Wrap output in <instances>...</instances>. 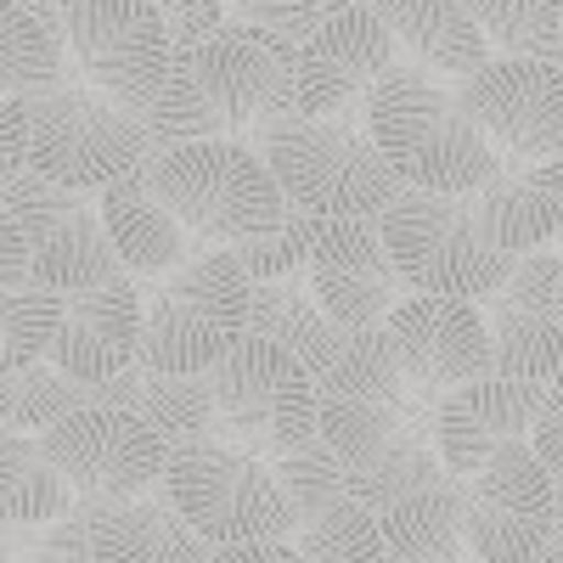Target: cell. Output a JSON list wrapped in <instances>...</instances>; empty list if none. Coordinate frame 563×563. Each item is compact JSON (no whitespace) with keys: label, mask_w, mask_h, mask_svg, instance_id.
<instances>
[{"label":"cell","mask_w":563,"mask_h":563,"mask_svg":"<svg viewBox=\"0 0 563 563\" xmlns=\"http://www.w3.org/2000/svg\"><path fill=\"white\" fill-rule=\"evenodd\" d=\"M141 119L158 153L186 141H243L254 124L299 119V45L225 18L209 40L175 45L169 79Z\"/></svg>","instance_id":"cell-1"},{"label":"cell","mask_w":563,"mask_h":563,"mask_svg":"<svg viewBox=\"0 0 563 563\" xmlns=\"http://www.w3.org/2000/svg\"><path fill=\"white\" fill-rule=\"evenodd\" d=\"M366 130L378 153L400 175V186L417 192H451L474 198L479 186L501 169V153L485 141L474 113L462 108L456 85H445L429 68H389L366 97Z\"/></svg>","instance_id":"cell-2"},{"label":"cell","mask_w":563,"mask_h":563,"mask_svg":"<svg viewBox=\"0 0 563 563\" xmlns=\"http://www.w3.org/2000/svg\"><path fill=\"white\" fill-rule=\"evenodd\" d=\"M249 147L276 175L282 198L316 220H378L406 192L366 124L276 119V124H254Z\"/></svg>","instance_id":"cell-3"},{"label":"cell","mask_w":563,"mask_h":563,"mask_svg":"<svg viewBox=\"0 0 563 563\" xmlns=\"http://www.w3.org/2000/svg\"><path fill=\"white\" fill-rule=\"evenodd\" d=\"M141 175L153 198L186 225V238L214 249H243L294 209L249 141H186L147 158Z\"/></svg>","instance_id":"cell-4"},{"label":"cell","mask_w":563,"mask_h":563,"mask_svg":"<svg viewBox=\"0 0 563 563\" xmlns=\"http://www.w3.org/2000/svg\"><path fill=\"white\" fill-rule=\"evenodd\" d=\"M29 119V169L68 186V192H102L119 175L158 158L153 130L124 102L102 97L97 85H45L23 97Z\"/></svg>","instance_id":"cell-5"},{"label":"cell","mask_w":563,"mask_h":563,"mask_svg":"<svg viewBox=\"0 0 563 563\" xmlns=\"http://www.w3.org/2000/svg\"><path fill=\"white\" fill-rule=\"evenodd\" d=\"M384 249L406 282V294H440V299H474L485 305L512 276V254H496L474 220V198L451 192H406L378 214Z\"/></svg>","instance_id":"cell-6"},{"label":"cell","mask_w":563,"mask_h":563,"mask_svg":"<svg viewBox=\"0 0 563 563\" xmlns=\"http://www.w3.org/2000/svg\"><path fill=\"white\" fill-rule=\"evenodd\" d=\"M209 389L220 411V445H238L260 462H282L316 434V372L271 339L243 333L214 366Z\"/></svg>","instance_id":"cell-7"},{"label":"cell","mask_w":563,"mask_h":563,"mask_svg":"<svg viewBox=\"0 0 563 563\" xmlns=\"http://www.w3.org/2000/svg\"><path fill=\"white\" fill-rule=\"evenodd\" d=\"M249 294L254 282L225 249H203L164 276L141 316V366L153 372H209L231 344L249 333Z\"/></svg>","instance_id":"cell-8"},{"label":"cell","mask_w":563,"mask_h":563,"mask_svg":"<svg viewBox=\"0 0 563 563\" xmlns=\"http://www.w3.org/2000/svg\"><path fill=\"white\" fill-rule=\"evenodd\" d=\"M440 400H422L378 333H344L339 355L316 372V434L344 467L384 451L411 417H434Z\"/></svg>","instance_id":"cell-9"},{"label":"cell","mask_w":563,"mask_h":563,"mask_svg":"<svg viewBox=\"0 0 563 563\" xmlns=\"http://www.w3.org/2000/svg\"><path fill=\"white\" fill-rule=\"evenodd\" d=\"M164 490L180 507V519L192 525L209 547H243V541H288L294 512L276 490L271 462L238 451V445H180L169 451Z\"/></svg>","instance_id":"cell-10"},{"label":"cell","mask_w":563,"mask_h":563,"mask_svg":"<svg viewBox=\"0 0 563 563\" xmlns=\"http://www.w3.org/2000/svg\"><path fill=\"white\" fill-rule=\"evenodd\" d=\"M52 12L85 85H97L130 113H147L158 102L175 63V40L153 0H57Z\"/></svg>","instance_id":"cell-11"},{"label":"cell","mask_w":563,"mask_h":563,"mask_svg":"<svg viewBox=\"0 0 563 563\" xmlns=\"http://www.w3.org/2000/svg\"><path fill=\"white\" fill-rule=\"evenodd\" d=\"M0 203L18 214V231L29 243V282H40V288L68 299V294L102 288V282L124 276L113 238L102 225V209L90 203V192H68V186L23 169Z\"/></svg>","instance_id":"cell-12"},{"label":"cell","mask_w":563,"mask_h":563,"mask_svg":"<svg viewBox=\"0 0 563 563\" xmlns=\"http://www.w3.org/2000/svg\"><path fill=\"white\" fill-rule=\"evenodd\" d=\"M40 445L79 501L147 496L164 485V467H169V440L119 406H85L63 417L57 429H45Z\"/></svg>","instance_id":"cell-13"},{"label":"cell","mask_w":563,"mask_h":563,"mask_svg":"<svg viewBox=\"0 0 563 563\" xmlns=\"http://www.w3.org/2000/svg\"><path fill=\"white\" fill-rule=\"evenodd\" d=\"M558 490L552 474L536 462L530 440L496 451L474 479H467V552L474 563H536V552L552 536Z\"/></svg>","instance_id":"cell-14"},{"label":"cell","mask_w":563,"mask_h":563,"mask_svg":"<svg viewBox=\"0 0 563 563\" xmlns=\"http://www.w3.org/2000/svg\"><path fill=\"white\" fill-rule=\"evenodd\" d=\"M456 97L496 153L519 164L563 158V63L490 57V68L456 85Z\"/></svg>","instance_id":"cell-15"},{"label":"cell","mask_w":563,"mask_h":563,"mask_svg":"<svg viewBox=\"0 0 563 563\" xmlns=\"http://www.w3.org/2000/svg\"><path fill=\"white\" fill-rule=\"evenodd\" d=\"M400 57L378 7L327 12L299 45V119L366 124V97Z\"/></svg>","instance_id":"cell-16"},{"label":"cell","mask_w":563,"mask_h":563,"mask_svg":"<svg viewBox=\"0 0 563 563\" xmlns=\"http://www.w3.org/2000/svg\"><path fill=\"white\" fill-rule=\"evenodd\" d=\"M384 339L422 400H445L462 384L490 378V327L474 299L411 294L389 310Z\"/></svg>","instance_id":"cell-17"},{"label":"cell","mask_w":563,"mask_h":563,"mask_svg":"<svg viewBox=\"0 0 563 563\" xmlns=\"http://www.w3.org/2000/svg\"><path fill=\"white\" fill-rule=\"evenodd\" d=\"M305 282L339 333H378L389 310L406 299V282L384 249L378 220H316Z\"/></svg>","instance_id":"cell-18"},{"label":"cell","mask_w":563,"mask_h":563,"mask_svg":"<svg viewBox=\"0 0 563 563\" xmlns=\"http://www.w3.org/2000/svg\"><path fill=\"white\" fill-rule=\"evenodd\" d=\"M541 389L536 384H519V378H479V384H462L440 400L434 411V445H440V462L451 467V474L474 479L479 467L507 451L530 440L536 417H541Z\"/></svg>","instance_id":"cell-19"},{"label":"cell","mask_w":563,"mask_h":563,"mask_svg":"<svg viewBox=\"0 0 563 563\" xmlns=\"http://www.w3.org/2000/svg\"><path fill=\"white\" fill-rule=\"evenodd\" d=\"M141 316H147V299H141V288L130 276L68 294L57 344H52V366L68 372L74 384H90V389L119 378L141 355Z\"/></svg>","instance_id":"cell-20"},{"label":"cell","mask_w":563,"mask_h":563,"mask_svg":"<svg viewBox=\"0 0 563 563\" xmlns=\"http://www.w3.org/2000/svg\"><path fill=\"white\" fill-rule=\"evenodd\" d=\"M474 220L496 254H536L541 243H558L563 231V158L558 164H501L479 192Z\"/></svg>","instance_id":"cell-21"},{"label":"cell","mask_w":563,"mask_h":563,"mask_svg":"<svg viewBox=\"0 0 563 563\" xmlns=\"http://www.w3.org/2000/svg\"><path fill=\"white\" fill-rule=\"evenodd\" d=\"M90 552L97 563H209V541L180 519L169 490L90 501Z\"/></svg>","instance_id":"cell-22"},{"label":"cell","mask_w":563,"mask_h":563,"mask_svg":"<svg viewBox=\"0 0 563 563\" xmlns=\"http://www.w3.org/2000/svg\"><path fill=\"white\" fill-rule=\"evenodd\" d=\"M97 400L119 406V411H135L147 429H158L169 440V451L220 440V411H214L209 372H153V366L135 361L130 372L97 384Z\"/></svg>","instance_id":"cell-23"},{"label":"cell","mask_w":563,"mask_h":563,"mask_svg":"<svg viewBox=\"0 0 563 563\" xmlns=\"http://www.w3.org/2000/svg\"><path fill=\"white\" fill-rule=\"evenodd\" d=\"M378 12L400 52L417 57V68H429L451 85L490 68V40L479 34L467 0H378Z\"/></svg>","instance_id":"cell-24"},{"label":"cell","mask_w":563,"mask_h":563,"mask_svg":"<svg viewBox=\"0 0 563 563\" xmlns=\"http://www.w3.org/2000/svg\"><path fill=\"white\" fill-rule=\"evenodd\" d=\"M97 209H102V225H108L113 254H119L124 271H135V276H169L175 265L192 260V238H186V225L153 198V186H147L141 169H130L113 186H102Z\"/></svg>","instance_id":"cell-25"},{"label":"cell","mask_w":563,"mask_h":563,"mask_svg":"<svg viewBox=\"0 0 563 563\" xmlns=\"http://www.w3.org/2000/svg\"><path fill=\"white\" fill-rule=\"evenodd\" d=\"M462 507H467V479L445 474L434 490H417L400 507L378 512L384 558L389 563H474Z\"/></svg>","instance_id":"cell-26"},{"label":"cell","mask_w":563,"mask_h":563,"mask_svg":"<svg viewBox=\"0 0 563 563\" xmlns=\"http://www.w3.org/2000/svg\"><path fill=\"white\" fill-rule=\"evenodd\" d=\"M445 474L451 467L440 462V445H434V417H411L384 451L344 467V485H350V501H361L366 512H389L417 490H434Z\"/></svg>","instance_id":"cell-27"},{"label":"cell","mask_w":563,"mask_h":563,"mask_svg":"<svg viewBox=\"0 0 563 563\" xmlns=\"http://www.w3.org/2000/svg\"><path fill=\"white\" fill-rule=\"evenodd\" d=\"M249 333L254 339H271L282 350H294L310 372H321L327 361L339 355V344H344V333L316 305L310 282H299V276L254 282V294H249Z\"/></svg>","instance_id":"cell-28"},{"label":"cell","mask_w":563,"mask_h":563,"mask_svg":"<svg viewBox=\"0 0 563 563\" xmlns=\"http://www.w3.org/2000/svg\"><path fill=\"white\" fill-rule=\"evenodd\" d=\"M68 79L57 12L40 0H0V97H34Z\"/></svg>","instance_id":"cell-29"},{"label":"cell","mask_w":563,"mask_h":563,"mask_svg":"<svg viewBox=\"0 0 563 563\" xmlns=\"http://www.w3.org/2000/svg\"><path fill=\"white\" fill-rule=\"evenodd\" d=\"M63 512H74V485L57 474V462L45 456L34 434L0 429V525H57Z\"/></svg>","instance_id":"cell-30"},{"label":"cell","mask_w":563,"mask_h":563,"mask_svg":"<svg viewBox=\"0 0 563 563\" xmlns=\"http://www.w3.org/2000/svg\"><path fill=\"white\" fill-rule=\"evenodd\" d=\"M485 327L496 378L536 384L541 395L563 389V321L552 310H485Z\"/></svg>","instance_id":"cell-31"},{"label":"cell","mask_w":563,"mask_h":563,"mask_svg":"<svg viewBox=\"0 0 563 563\" xmlns=\"http://www.w3.org/2000/svg\"><path fill=\"white\" fill-rule=\"evenodd\" d=\"M85 406H102L90 384H74L68 372L57 366H23V372H0V429H18V434H45L57 429L63 417L85 411Z\"/></svg>","instance_id":"cell-32"},{"label":"cell","mask_w":563,"mask_h":563,"mask_svg":"<svg viewBox=\"0 0 563 563\" xmlns=\"http://www.w3.org/2000/svg\"><path fill=\"white\" fill-rule=\"evenodd\" d=\"M467 12L501 57L563 63V0H467Z\"/></svg>","instance_id":"cell-33"},{"label":"cell","mask_w":563,"mask_h":563,"mask_svg":"<svg viewBox=\"0 0 563 563\" xmlns=\"http://www.w3.org/2000/svg\"><path fill=\"white\" fill-rule=\"evenodd\" d=\"M294 547L305 563H389L378 512H366L350 496H339L333 507H321L305 525H294Z\"/></svg>","instance_id":"cell-34"},{"label":"cell","mask_w":563,"mask_h":563,"mask_svg":"<svg viewBox=\"0 0 563 563\" xmlns=\"http://www.w3.org/2000/svg\"><path fill=\"white\" fill-rule=\"evenodd\" d=\"M63 327V294L40 288V282H18L0 288V372L40 366V355H52Z\"/></svg>","instance_id":"cell-35"},{"label":"cell","mask_w":563,"mask_h":563,"mask_svg":"<svg viewBox=\"0 0 563 563\" xmlns=\"http://www.w3.org/2000/svg\"><path fill=\"white\" fill-rule=\"evenodd\" d=\"M271 474H276V490H282V501H288V512H294V525H305L310 512H321V507H333L339 496H350L344 462L327 451L321 440H310L294 456L271 462Z\"/></svg>","instance_id":"cell-36"},{"label":"cell","mask_w":563,"mask_h":563,"mask_svg":"<svg viewBox=\"0 0 563 563\" xmlns=\"http://www.w3.org/2000/svg\"><path fill=\"white\" fill-rule=\"evenodd\" d=\"M310 249H316V214L288 209L282 225H271L265 238H254L243 249H225V254L243 265L249 282H276V276H299L310 265Z\"/></svg>","instance_id":"cell-37"},{"label":"cell","mask_w":563,"mask_h":563,"mask_svg":"<svg viewBox=\"0 0 563 563\" xmlns=\"http://www.w3.org/2000/svg\"><path fill=\"white\" fill-rule=\"evenodd\" d=\"M563 299V254H519L512 276L485 299V310H552Z\"/></svg>","instance_id":"cell-38"},{"label":"cell","mask_w":563,"mask_h":563,"mask_svg":"<svg viewBox=\"0 0 563 563\" xmlns=\"http://www.w3.org/2000/svg\"><path fill=\"white\" fill-rule=\"evenodd\" d=\"M225 12H238V23H249L271 40H288V45H305L321 23L316 0H225Z\"/></svg>","instance_id":"cell-39"},{"label":"cell","mask_w":563,"mask_h":563,"mask_svg":"<svg viewBox=\"0 0 563 563\" xmlns=\"http://www.w3.org/2000/svg\"><path fill=\"white\" fill-rule=\"evenodd\" d=\"M29 563H97V552H90V501H74V512L45 525Z\"/></svg>","instance_id":"cell-40"},{"label":"cell","mask_w":563,"mask_h":563,"mask_svg":"<svg viewBox=\"0 0 563 563\" xmlns=\"http://www.w3.org/2000/svg\"><path fill=\"white\" fill-rule=\"evenodd\" d=\"M153 7L175 45H198L214 29H225V0H153Z\"/></svg>","instance_id":"cell-41"},{"label":"cell","mask_w":563,"mask_h":563,"mask_svg":"<svg viewBox=\"0 0 563 563\" xmlns=\"http://www.w3.org/2000/svg\"><path fill=\"white\" fill-rule=\"evenodd\" d=\"M29 169V119L23 97H0V198L12 192V180Z\"/></svg>","instance_id":"cell-42"},{"label":"cell","mask_w":563,"mask_h":563,"mask_svg":"<svg viewBox=\"0 0 563 563\" xmlns=\"http://www.w3.org/2000/svg\"><path fill=\"white\" fill-rule=\"evenodd\" d=\"M530 451L552 474V490H563V389H552L541 400V417H536V429H530Z\"/></svg>","instance_id":"cell-43"},{"label":"cell","mask_w":563,"mask_h":563,"mask_svg":"<svg viewBox=\"0 0 563 563\" xmlns=\"http://www.w3.org/2000/svg\"><path fill=\"white\" fill-rule=\"evenodd\" d=\"M18 282H29V243L18 231V214L0 203V288H18Z\"/></svg>","instance_id":"cell-44"},{"label":"cell","mask_w":563,"mask_h":563,"mask_svg":"<svg viewBox=\"0 0 563 563\" xmlns=\"http://www.w3.org/2000/svg\"><path fill=\"white\" fill-rule=\"evenodd\" d=\"M209 563H305L294 541H243V547H214Z\"/></svg>","instance_id":"cell-45"},{"label":"cell","mask_w":563,"mask_h":563,"mask_svg":"<svg viewBox=\"0 0 563 563\" xmlns=\"http://www.w3.org/2000/svg\"><path fill=\"white\" fill-rule=\"evenodd\" d=\"M536 563H563V490H558V512H552V536L536 552Z\"/></svg>","instance_id":"cell-46"},{"label":"cell","mask_w":563,"mask_h":563,"mask_svg":"<svg viewBox=\"0 0 563 563\" xmlns=\"http://www.w3.org/2000/svg\"><path fill=\"white\" fill-rule=\"evenodd\" d=\"M316 7H321V18H327V12H355V7H378V0H316Z\"/></svg>","instance_id":"cell-47"},{"label":"cell","mask_w":563,"mask_h":563,"mask_svg":"<svg viewBox=\"0 0 563 563\" xmlns=\"http://www.w3.org/2000/svg\"><path fill=\"white\" fill-rule=\"evenodd\" d=\"M558 254H563V231H558Z\"/></svg>","instance_id":"cell-48"},{"label":"cell","mask_w":563,"mask_h":563,"mask_svg":"<svg viewBox=\"0 0 563 563\" xmlns=\"http://www.w3.org/2000/svg\"><path fill=\"white\" fill-rule=\"evenodd\" d=\"M558 321H563V299H558Z\"/></svg>","instance_id":"cell-49"},{"label":"cell","mask_w":563,"mask_h":563,"mask_svg":"<svg viewBox=\"0 0 563 563\" xmlns=\"http://www.w3.org/2000/svg\"><path fill=\"white\" fill-rule=\"evenodd\" d=\"M40 7H57V0H40Z\"/></svg>","instance_id":"cell-50"},{"label":"cell","mask_w":563,"mask_h":563,"mask_svg":"<svg viewBox=\"0 0 563 563\" xmlns=\"http://www.w3.org/2000/svg\"><path fill=\"white\" fill-rule=\"evenodd\" d=\"M0 563H18V558H0Z\"/></svg>","instance_id":"cell-51"}]
</instances>
